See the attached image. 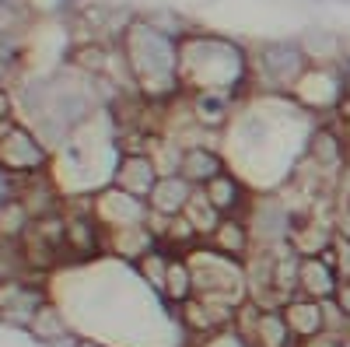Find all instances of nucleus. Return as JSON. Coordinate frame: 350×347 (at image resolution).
Segmentation results:
<instances>
[{
    "mask_svg": "<svg viewBox=\"0 0 350 347\" xmlns=\"http://www.w3.org/2000/svg\"><path fill=\"white\" fill-rule=\"evenodd\" d=\"M183 92H224L249 99V49L217 32H186L179 39Z\"/></svg>",
    "mask_w": 350,
    "mask_h": 347,
    "instance_id": "nucleus-1",
    "label": "nucleus"
},
{
    "mask_svg": "<svg viewBox=\"0 0 350 347\" xmlns=\"http://www.w3.org/2000/svg\"><path fill=\"white\" fill-rule=\"evenodd\" d=\"M126 70L133 77V88L144 102H168L183 95L179 81V39L158 32L140 14L126 25V32L116 39Z\"/></svg>",
    "mask_w": 350,
    "mask_h": 347,
    "instance_id": "nucleus-2",
    "label": "nucleus"
},
{
    "mask_svg": "<svg viewBox=\"0 0 350 347\" xmlns=\"http://www.w3.org/2000/svg\"><path fill=\"white\" fill-rule=\"evenodd\" d=\"M308 70V60L298 46V39H267L256 53H249V88L270 92V95H291L298 77Z\"/></svg>",
    "mask_w": 350,
    "mask_h": 347,
    "instance_id": "nucleus-3",
    "label": "nucleus"
},
{
    "mask_svg": "<svg viewBox=\"0 0 350 347\" xmlns=\"http://www.w3.org/2000/svg\"><path fill=\"white\" fill-rule=\"evenodd\" d=\"M347 95V77H343V67H308L291 99H295L305 112H336V105L343 102Z\"/></svg>",
    "mask_w": 350,
    "mask_h": 347,
    "instance_id": "nucleus-4",
    "label": "nucleus"
},
{
    "mask_svg": "<svg viewBox=\"0 0 350 347\" xmlns=\"http://www.w3.org/2000/svg\"><path fill=\"white\" fill-rule=\"evenodd\" d=\"M92 214L95 221L105 228V231H116V228H133V224H148L151 218V207L148 200H140L120 186H105L92 196Z\"/></svg>",
    "mask_w": 350,
    "mask_h": 347,
    "instance_id": "nucleus-5",
    "label": "nucleus"
},
{
    "mask_svg": "<svg viewBox=\"0 0 350 347\" xmlns=\"http://www.w3.org/2000/svg\"><path fill=\"white\" fill-rule=\"evenodd\" d=\"M308 67H343L347 64V36L340 28H326V25H308L295 36Z\"/></svg>",
    "mask_w": 350,
    "mask_h": 347,
    "instance_id": "nucleus-6",
    "label": "nucleus"
},
{
    "mask_svg": "<svg viewBox=\"0 0 350 347\" xmlns=\"http://www.w3.org/2000/svg\"><path fill=\"white\" fill-rule=\"evenodd\" d=\"M305 155L315 165L319 176H340L347 168L343 162H347L350 148H347V137H340L329 123H315L312 133L305 137Z\"/></svg>",
    "mask_w": 350,
    "mask_h": 347,
    "instance_id": "nucleus-7",
    "label": "nucleus"
},
{
    "mask_svg": "<svg viewBox=\"0 0 350 347\" xmlns=\"http://www.w3.org/2000/svg\"><path fill=\"white\" fill-rule=\"evenodd\" d=\"M158 179H161V172L151 162V155H120V162L112 165V186H120L140 200L151 196Z\"/></svg>",
    "mask_w": 350,
    "mask_h": 347,
    "instance_id": "nucleus-8",
    "label": "nucleus"
},
{
    "mask_svg": "<svg viewBox=\"0 0 350 347\" xmlns=\"http://www.w3.org/2000/svg\"><path fill=\"white\" fill-rule=\"evenodd\" d=\"M203 193H207V200L224 214V218H231V214H245V207H249V200H252V186L239 176L235 168H224L221 176H214L207 186H200Z\"/></svg>",
    "mask_w": 350,
    "mask_h": 347,
    "instance_id": "nucleus-9",
    "label": "nucleus"
},
{
    "mask_svg": "<svg viewBox=\"0 0 350 347\" xmlns=\"http://www.w3.org/2000/svg\"><path fill=\"white\" fill-rule=\"evenodd\" d=\"M284 320L301 344L315 340L326 333V305L319 298H308V295H295L291 302H284Z\"/></svg>",
    "mask_w": 350,
    "mask_h": 347,
    "instance_id": "nucleus-10",
    "label": "nucleus"
},
{
    "mask_svg": "<svg viewBox=\"0 0 350 347\" xmlns=\"http://www.w3.org/2000/svg\"><path fill=\"white\" fill-rule=\"evenodd\" d=\"M193 193H196V186L186 176H179V172L175 176H161L148 196V207H151V214H161V218H179Z\"/></svg>",
    "mask_w": 350,
    "mask_h": 347,
    "instance_id": "nucleus-11",
    "label": "nucleus"
},
{
    "mask_svg": "<svg viewBox=\"0 0 350 347\" xmlns=\"http://www.w3.org/2000/svg\"><path fill=\"white\" fill-rule=\"evenodd\" d=\"M207 246L217 249V253H224V256H231V259H242V264H245L249 253H252V231H249L245 218H242V214L221 218L217 228L207 235Z\"/></svg>",
    "mask_w": 350,
    "mask_h": 347,
    "instance_id": "nucleus-12",
    "label": "nucleus"
},
{
    "mask_svg": "<svg viewBox=\"0 0 350 347\" xmlns=\"http://www.w3.org/2000/svg\"><path fill=\"white\" fill-rule=\"evenodd\" d=\"M336 287H340V277L323 256H301V264H298V295L326 302V298L336 295Z\"/></svg>",
    "mask_w": 350,
    "mask_h": 347,
    "instance_id": "nucleus-13",
    "label": "nucleus"
},
{
    "mask_svg": "<svg viewBox=\"0 0 350 347\" xmlns=\"http://www.w3.org/2000/svg\"><path fill=\"white\" fill-rule=\"evenodd\" d=\"M158 235L151 231V224H133V228H116V231H105V249L116 253L120 259H130L137 264L140 256H148L151 249H158Z\"/></svg>",
    "mask_w": 350,
    "mask_h": 347,
    "instance_id": "nucleus-14",
    "label": "nucleus"
},
{
    "mask_svg": "<svg viewBox=\"0 0 350 347\" xmlns=\"http://www.w3.org/2000/svg\"><path fill=\"white\" fill-rule=\"evenodd\" d=\"M224 168H228V158H224L221 148H186L179 176H186L193 186H207L214 176H221Z\"/></svg>",
    "mask_w": 350,
    "mask_h": 347,
    "instance_id": "nucleus-15",
    "label": "nucleus"
},
{
    "mask_svg": "<svg viewBox=\"0 0 350 347\" xmlns=\"http://www.w3.org/2000/svg\"><path fill=\"white\" fill-rule=\"evenodd\" d=\"M161 298L172 302V305H183L186 298H193V270H189V259L179 256V253L168 259V277H165Z\"/></svg>",
    "mask_w": 350,
    "mask_h": 347,
    "instance_id": "nucleus-16",
    "label": "nucleus"
},
{
    "mask_svg": "<svg viewBox=\"0 0 350 347\" xmlns=\"http://www.w3.org/2000/svg\"><path fill=\"white\" fill-rule=\"evenodd\" d=\"M183 218L196 228V235L203 239V242H207V235H211V231L217 228V221L224 218L214 204H211V200H207V193H203L200 186H196V193L189 196V204H186V211H183Z\"/></svg>",
    "mask_w": 350,
    "mask_h": 347,
    "instance_id": "nucleus-17",
    "label": "nucleus"
},
{
    "mask_svg": "<svg viewBox=\"0 0 350 347\" xmlns=\"http://www.w3.org/2000/svg\"><path fill=\"white\" fill-rule=\"evenodd\" d=\"M168 259H172V253L165 249V246H158V249H151L148 256H140L137 259V274L144 277V281H148L151 287H154V292L161 295L165 292V277H168Z\"/></svg>",
    "mask_w": 350,
    "mask_h": 347,
    "instance_id": "nucleus-18",
    "label": "nucleus"
},
{
    "mask_svg": "<svg viewBox=\"0 0 350 347\" xmlns=\"http://www.w3.org/2000/svg\"><path fill=\"white\" fill-rule=\"evenodd\" d=\"M333 267H336L340 281H350V235L333 239Z\"/></svg>",
    "mask_w": 350,
    "mask_h": 347,
    "instance_id": "nucleus-19",
    "label": "nucleus"
},
{
    "mask_svg": "<svg viewBox=\"0 0 350 347\" xmlns=\"http://www.w3.org/2000/svg\"><path fill=\"white\" fill-rule=\"evenodd\" d=\"M333 302H336V305L343 309V316H350V281H340V287H336Z\"/></svg>",
    "mask_w": 350,
    "mask_h": 347,
    "instance_id": "nucleus-20",
    "label": "nucleus"
},
{
    "mask_svg": "<svg viewBox=\"0 0 350 347\" xmlns=\"http://www.w3.org/2000/svg\"><path fill=\"white\" fill-rule=\"evenodd\" d=\"M11 105H14V102H11V92H8V88H0V123H8V120H11Z\"/></svg>",
    "mask_w": 350,
    "mask_h": 347,
    "instance_id": "nucleus-21",
    "label": "nucleus"
},
{
    "mask_svg": "<svg viewBox=\"0 0 350 347\" xmlns=\"http://www.w3.org/2000/svg\"><path fill=\"white\" fill-rule=\"evenodd\" d=\"M340 211H347V214H350V196H343V200H340Z\"/></svg>",
    "mask_w": 350,
    "mask_h": 347,
    "instance_id": "nucleus-22",
    "label": "nucleus"
},
{
    "mask_svg": "<svg viewBox=\"0 0 350 347\" xmlns=\"http://www.w3.org/2000/svg\"><path fill=\"white\" fill-rule=\"evenodd\" d=\"M340 347H350V337H343V340H340Z\"/></svg>",
    "mask_w": 350,
    "mask_h": 347,
    "instance_id": "nucleus-23",
    "label": "nucleus"
}]
</instances>
